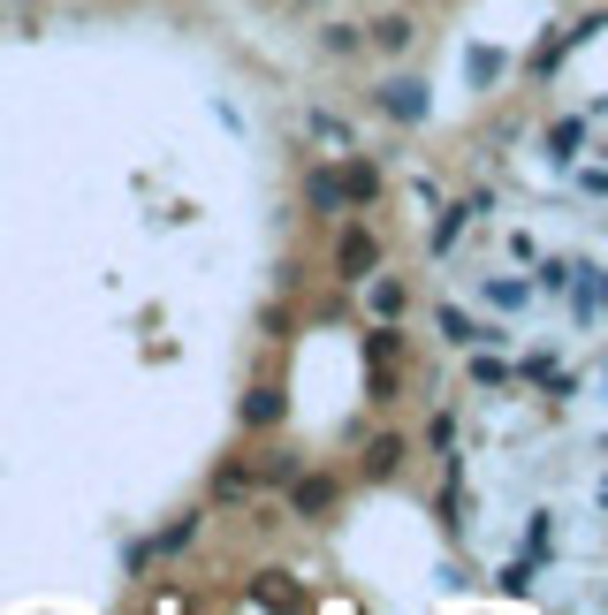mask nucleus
<instances>
[{"instance_id":"f257e3e1","label":"nucleus","mask_w":608,"mask_h":615,"mask_svg":"<svg viewBox=\"0 0 608 615\" xmlns=\"http://www.w3.org/2000/svg\"><path fill=\"white\" fill-rule=\"evenodd\" d=\"M335 274H342V282H373V274H381V236L350 221V228L335 236Z\"/></svg>"},{"instance_id":"f03ea898","label":"nucleus","mask_w":608,"mask_h":615,"mask_svg":"<svg viewBox=\"0 0 608 615\" xmlns=\"http://www.w3.org/2000/svg\"><path fill=\"white\" fill-rule=\"evenodd\" d=\"M373 99H381L388 122H426V84H419V76H396V84H381Z\"/></svg>"},{"instance_id":"7ed1b4c3","label":"nucleus","mask_w":608,"mask_h":615,"mask_svg":"<svg viewBox=\"0 0 608 615\" xmlns=\"http://www.w3.org/2000/svg\"><path fill=\"white\" fill-rule=\"evenodd\" d=\"M335 190H342V205H373V190H381V167L365 153H350L342 167H335Z\"/></svg>"},{"instance_id":"20e7f679","label":"nucleus","mask_w":608,"mask_h":615,"mask_svg":"<svg viewBox=\"0 0 608 615\" xmlns=\"http://www.w3.org/2000/svg\"><path fill=\"white\" fill-rule=\"evenodd\" d=\"M290 509H297V517H327V509H335V478H327V471L297 478V486H290Z\"/></svg>"},{"instance_id":"39448f33","label":"nucleus","mask_w":608,"mask_h":615,"mask_svg":"<svg viewBox=\"0 0 608 615\" xmlns=\"http://www.w3.org/2000/svg\"><path fill=\"white\" fill-rule=\"evenodd\" d=\"M411 38H419V23H411V15H381V23H373V54H404Z\"/></svg>"},{"instance_id":"423d86ee","label":"nucleus","mask_w":608,"mask_h":615,"mask_svg":"<svg viewBox=\"0 0 608 615\" xmlns=\"http://www.w3.org/2000/svg\"><path fill=\"white\" fill-rule=\"evenodd\" d=\"M396 463H404V441H396V434H381V441L365 449V478H396Z\"/></svg>"},{"instance_id":"0eeeda50","label":"nucleus","mask_w":608,"mask_h":615,"mask_svg":"<svg viewBox=\"0 0 608 615\" xmlns=\"http://www.w3.org/2000/svg\"><path fill=\"white\" fill-rule=\"evenodd\" d=\"M282 418V388H252L244 395V426H274Z\"/></svg>"},{"instance_id":"6e6552de","label":"nucleus","mask_w":608,"mask_h":615,"mask_svg":"<svg viewBox=\"0 0 608 615\" xmlns=\"http://www.w3.org/2000/svg\"><path fill=\"white\" fill-rule=\"evenodd\" d=\"M213 501H252V471L244 463H221L213 471Z\"/></svg>"},{"instance_id":"1a4fd4ad","label":"nucleus","mask_w":608,"mask_h":615,"mask_svg":"<svg viewBox=\"0 0 608 615\" xmlns=\"http://www.w3.org/2000/svg\"><path fill=\"white\" fill-rule=\"evenodd\" d=\"M190 540H198V509H183V517H175V524H167V532L152 540V555H183Z\"/></svg>"},{"instance_id":"9d476101","label":"nucleus","mask_w":608,"mask_h":615,"mask_svg":"<svg viewBox=\"0 0 608 615\" xmlns=\"http://www.w3.org/2000/svg\"><path fill=\"white\" fill-rule=\"evenodd\" d=\"M304 198H312L319 213H342V190H335V175H327V167H312V175H304Z\"/></svg>"},{"instance_id":"9b49d317","label":"nucleus","mask_w":608,"mask_h":615,"mask_svg":"<svg viewBox=\"0 0 608 615\" xmlns=\"http://www.w3.org/2000/svg\"><path fill=\"white\" fill-rule=\"evenodd\" d=\"M259 601H274V608H290L297 601V586H290V570H259V586H252Z\"/></svg>"},{"instance_id":"f8f14e48","label":"nucleus","mask_w":608,"mask_h":615,"mask_svg":"<svg viewBox=\"0 0 608 615\" xmlns=\"http://www.w3.org/2000/svg\"><path fill=\"white\" fill-rule=\"evenodd\" d=\"M373 311L396 319V311H404V289H396V282H373Z\"/></svg>"},{"instance_id":"ddd939ff","label":"nucleus","mask_w":608,"mask_h":615,"mask_svg":"<svg viewBox=\"0 0 608 615\" xmlns=\"http://www.w3.org/2000/svg\"><path fill=\"white\" fill-rule=\"evenodd\" d=\"M365 357H396V327H373L365 334Z\"/></svg>"}]
</instances>
